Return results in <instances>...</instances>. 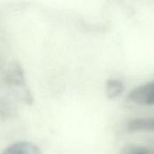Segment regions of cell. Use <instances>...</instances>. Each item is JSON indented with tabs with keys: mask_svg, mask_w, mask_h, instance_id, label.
<instances>
[{
	"mask_svg": "<svg viewBox=\"0 0 154 154\" xmlns=\"http://www.w3.org/2000/svg\"><path fill=\"white\" fill-rule=\"evenodd\" d=\"M106 94L109 99L119 97L125 91V84L118 79H110L106 83Z\"/></svg>",
	"mask_w": 154,
	"mask_h": 154,
	"instance_id": "5b68a950",
	"label": "cell"
},
{
	"mask_svg": "<svg viewBox=\"0 0 154 154\" xmlns=\"http://www.w3.org/2000/svg\"><path fill=\"white\" fill-rule=\"evenodd\" d=\"M2 154H42V151L36 144L23 141L11 144Z\"/></svg>",
	"mask_w": 154,
	"mask_h": 154,
	"instance_id": "3957f363",
	"label": "cell"
},
{
	"mask_svg": "<svg viewBox=\"0 0 154 154\" xmlns=\"http://www.w3.org/2000/svg\"><path fill=\"white\" fill-rule=\"evenodd\" d=\"M128 99L138 105L154 106V80L132 89Z\"/></svg>",
	"mask_w": 154,
	"mask_h": 154,
	"instance_id": "7a4b0ae2",
	"label": "cell"
},
{
	"mask_svg": "<svg viewBox=\"0 0 154 154\" xmlns=\"http://www.w3.org/2000/svg\"><path fill=\"white\" fill-rule=\"evenodd\" d=\"M5 80L10 87L15 88L18 97L25 104L31 105L33 103V97L27 87L23 66L18 61H13L10 64L6 72Z\"/></svg>",
	"mask_w": 154,
	"mask_h": 154,
	"instance_id": "6da1fadb",
	"label": "cell"
},
{
	"mask_svg": "<svg viewBox=\"0 0 154 154\" xmlns=\"http://www.w3.org/2000/svg\"><path fill=\"white\" fill-rule=\"evenodd\" d=\"M126 129L129 133L154 132V117L134 118L128 122Z\"/></svg>",
	"mask_w": 154,
	"mask_h": 154,
	"instance_id": "277c9868",
	"label": "cell"
}]
</instances>
